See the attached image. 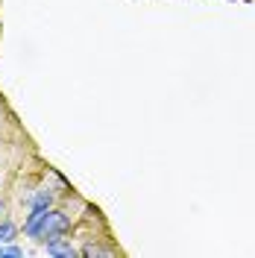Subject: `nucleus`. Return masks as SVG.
Masks as SVG:
<instances>
[{
	"label": "nucleus",
	"instance_id": "4",
	"mask_svg": "<svg viewBox=\"0 0 255 258\" xmlns=\"http://www.w3.org/2000/svg\"><path fill=\"white\" fill-rule=\"evenodd\" d=\"M15 235H18V226L12 223V220H0V243H9V241H15Z\"/></svg>",
	"mask_w": 255,
	"mask_h": 258
},
{
	"label": "nucleus",
	"instance_id": "1",
	"mask_svg": "<svg viewBox=\"0 0 255 258\" xmlns=\"http://www.w3.org/2000/svg\"><path fill=\"white\" fill-rule=\"evenodd\" d=\"M68 226H71L68 214L47 209V214H44V223H41V232H38V243H41V238H47V235H65V232H68Z\"/></svg>",
	"mask_w": 255,
	"mask_h": 258
},
{
	"label": "nucleus",
	"instance_id": "2",
	"mask_svg": "<svg viewBox=\"0 0 255 258\" xmlns=\"http://www.w3.org/2000/svg\"><path fill=\"white\" fill-rule=\"evenodd\" d=\"M47 255H56V258H74L80 255V249H74V246H68V243H50L47 246Z\"/></svg>",
	"mask_w": 255,
	"mask_h": 258
},
{
	"label": "nucleus",
	"instance_id": "5",
	"mask_svg": "<svg viewBox=\"0 0 255 258\" xmlns=\"http://www.w3.org/2000/svg\"><path fill=\"white\" fill-rule=\"evenodd\" d=\"M80 255L91 258V255H109V249H103V246H97V243H85L80 249Z\"/></svg>",
	"mask_w": 255,
	"mask_h": 258
},
{
	"label": "nucleus",
	"instance_id": "3",
	"mask_svg": "<svg viewBox=\"0 0 255 258\" xmlns=\"http://www.w3.org/2000/svg\"><path fill=\"white\" fill-rule=\"evenodd\" d=\"M27 206H30V209H50V206H53V194L50 191H35V197H32Z\"/></svg>",
	"mask_w": 255,
	"mask_h": 258
},
{
	"label": "nucleus",
	"instance_id": "6",
	"mask_svg": "<svg viewBox=\"0 0 255 258\" xmlns=\"http://www.w3.org/2000/svg\"><path fill=\"white\" fill-rule=\"evenodd\" d=\"M0 258H24V249H21V246H6V243H0Z\"/></svg>",
	"mask_w": 255,
	"mask_h": 258
},
{
	"label": "nucleus",
	"instance_id": "7",
	"mask_svg": "<svg viewBox=\"0 0 255 258\" xmlns=\"http://www.w3.org/2000/svg\"><path fill=\"white\" fill-rule=\"evenodd\" d=\"M3 217H6V203L0 200V220H3Z\"/></svg>",
	"mask_w": 255,
	"mask_h": 258
}]
</instances>
